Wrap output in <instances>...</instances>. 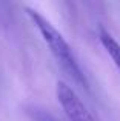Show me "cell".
Instances as JSON below:
<instances>
[{
	"instance_id": "obj_1",
	"label": "cell",
	"mask_w": 120,
	"mask_h": 121,
	"mask_svg": "<svg viewBox=\"0 0 120 121\" xmlns=\"http://www.w3.org/2000/svg\"><path fill=\"white\" fill-rule=\"evenodd\" d=\"M26 12L29 15L32 25L39 29L40 35H42L43 41L46 43V46L49 48L51 54L54 55V58L57 60L59 66L63 69L66 75L71 78L72 81L77 86H80L82 89L88 91L89 86H88V80L85 77L83 71H82L80 65L77 63L74 52H72L71 46L68 44V41L65 40V37L55 29V26L48 20L46 17H43L39 11L32 8H26Z\"/></svg>"
},
{
	"instance_id": "obj_2",
	"label": "cell",
	"mask_w": 120,
	"mask_h": 121,
	"mask_svg": "<svg viewBox=\"0 0 120 121\" xmlns=\"http://www.w3.org/2000/svg\"><path fill=\"white\" fill-rule=\"evenodd\" d=\"M55 97H57L59 104L62 106L68 121H94L91 112L85 106L82 98L77 95V92L65 81L57 83Z\"/></svg>"
},
{
	"instance_id": "obj_3",
	"label": "cell",
	"mask_w": 120,
	"mask_h": 121,
	"mask_svg": "<svg viewBox=\"0 0 120 121\" xmlns=\"http://www.w3.org/2000/svg\"><path fill=\"white\" fill-rule=\"evenodd\" d=\"M99 39H100V43L105 48L106 54L111 57V60L114 61L115 68H117L119 72H120V43L108 32V31L103 29V28H100V31H99Z\"/></svg>"
},
{
	"instance_id": "obj_4",
	"label": "cell",
	"mask_w": 120,
	"mask_h": 121,
	"mask_svg": "<svg viewBox=\"0 0 120 121\" xmlns=\"http://www.w3.org/2000/svg\"><path fill=\"white\" fill-rule=\"evenodd\" d=\"M25 113L28 115V118L31 121H62L52 112H49L48 109H45L42 106H37V104L25 106Z\"/></svg>"
}]
</instances>
